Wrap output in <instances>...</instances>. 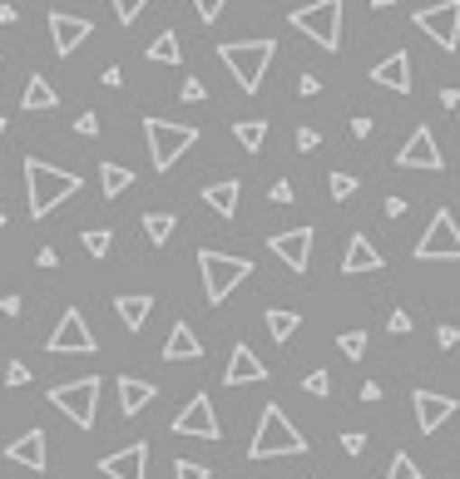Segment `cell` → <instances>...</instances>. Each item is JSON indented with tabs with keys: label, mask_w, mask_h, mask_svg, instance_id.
Returning a JSON list of instances; mask_svg holds the SVG:
<instances>
[{
	"label": "cell",
	"mask_w": 460,
	"mask_h": 479,
	"mask_svg": "<svg viewBox=\"0 0 460 479\" xmlns=\"http://www.w3.org/2000/svg\"><path fill=\"white\" fill-rule=\"evenodd\" d=\"M174 479H213V470L198 460H174Z\"/></svg>",
	"instance_id": "d590c367"
},
{
	"label": "cell",
	"mask_w": 460,
	"mask_h": 479,
	"mask_svg": "<svg viewBox=\"0 0 460 479\" xmlns=\"http://www.w3.org/2000/svg\"><path fill=\"white\" fill-rule=\"evenodd\" d=\"M144 55H149L154 65H179V60H183V50H179V35H174V30H164V35L154 40V45L144 50Z\"/></svg>",
	"instance_id": "83f0119b"
},
{
	"label": "cell",
	"mask_w": 460,
	"mask_h": 479,
	"mask_svg": "<svg viewBox=\"0 0 460 479\" xmlns=\"http://www.w3.org/2000/svg\"><path fill=\"white\" fill-rule=\"evenodd\" d=\"M144 139H149V159L154 169H174L188 149L198 143V129L193 124H174V119H144Z\"/></svg>",
	"instance_id": "5b68a950"
},
{
	"label": "cell",
	"mask_w": 460,
	"mask_h": 479,
	"mask_svg": "<svg viewBox=\"0 0 460 479\" xmlns=\"http://www.w3.org/2000/svg\"><path fill=\"white\" fill-rule=\"evenodd\" d=\"M386 479H426V474H421V465H416L406 450H396V460L386 465Z\"/></svg>",
	"instance_id": "1f68e13d"
},
{
	"label": "cell",
	"mask_w": 460,
	"mask_h": 479,
	"mask_svg": "<svg viewBox=\"0 0 460 479\" xmlns=\"http://www.w3.org/2000/svg\"><path fill=\"white\" fill-rule=\"evenodd\" d=\"M312 237H317L312 227H292V233H277L268 247H273L292 272H307V267H312Z\"/></svg>",
	"instance_id": "2e32d148"
},
{
	"label": "cell",
	"mask_w": 460,
	"mask_h": 479,
	"mask_svg": "<svg viewBox=\"0 0 460 479\" xmlns=\"http://www.w3.org/2000/svg\"><path fill=\"white\" fill-rule=\"evenodd\" d=\"M109 5H114V15H119V25H134V20L149 10V0H109Z\"/></svg>",
	"instance_id": "e575fe53"
},
{
	"label": "cell",
	"mask_w": 460,
	"mask_h": 479,
	"mask_svg": "<svg viewBox=\"0 0 460 479\" xmlns=\"http://www.w3.org/2000/svg\"><path fill=\"white\" fill-rule=\"evenodd\" d=\"M411 405H416V425H421V435H436L460 410L455 395H436V391H411Z\"/></svg>",
	"instance_id": "9a60e30c"
},
{
	"label": "cell",
	"mask_w": 460,
	"mask_h": 479,
	"mask_svg": "<svg viewBox=\"0 0 460 479\" xmlns=\"http://www.w3.org/2000/svg\"><path fill=\"white\" fill-rule=\"evenodd\" d=\"M94 35V25L85 15H65V10H50V40H55V55L70 60L80 45Z\"/></svg>",
	"instance_id": "5bb4252c"
},
{
	"label": "cell",
	"mask_w": 460,
	"mask_h": 479,
	"mask_svg": "<svg viewBox=\"0 0 460 479\" xmlns=\"http://www.w3.org/2000/svg\"><path fill=\"white\" fill-rule=\"evenodd\" d=\"M174 227H179V213H144V237H149L154 247H164L174 237Z\"/></svg>",
	"instance_id": "484cf974"
},
{
	"label": "cell",
	"mask_w": 460,
	"mask_h": 479,
	"mask_svg": "<svg viewBox=\"0 0 460 479\" xmlns=\"http://www.w3.org/2000/svg\"><path fill=\"white\" fill-rule=\"evenodd\" d=\"M104 85L119 89V85H124V69H119V65H109V69H104Z\"/></svg>",
	"instance_id": "f907efd6"
},
{
	"label": "cell",
	"mask_w": 460,
	"mask_h": 479,
	"mask_svg": "<svg viewBox=\"0 0 460 479\" xmlns=\"http://www.w3.org/2000/svg\"><path fill=\"white\" fill-rule=\"evenodd\" d=\"M80 243H85V253H89V257H109V247H114V233H109V227H89V233L80 237Z\"/></svg>",
	"instance_id": "4dcf8cb0"
},
{
	"label": "cell",
	"mask_w": 460,
	"mask_h": 479,
	"mask_svg": "<svg viewBox=\"0 0 460 479\" xmlns=\"http://www.w3.org/2000/svg\"><path fill=\"white\" fill-rule=\"evenodd\" d=\"M50 405L65 410L80 430H94V415H99V376H80V381H65L50 391Z\"/></svg>",
	"instance_id": "52a82bcc"
},
{
	"label": "cell",
	"mask_w": 460,
	"mask_h": 479,
	"mask_svg": "<svg viewBox=\"0 0 460 479\" xmlns=\"http://www.w3.org/2000/svg\"><path fill=\"white\" fill-rule=\"evenodd\" d=\"M342 450H347V455H361V450H367V435H361V430H347V435H342Z\"/></svg>",
	"instance_id": "ee69618b"
},
{
	"label": "cell",
	"mask_w": 460,
	"mask_h": 479,
	"mask_svg": "<svg viewBox=\"0 0 460 479\" xmlns=\"http://www.w3.org/2000/svg\"><path fill=\"white\" fill-rule=\"evenodd\" d=\"M15 20H20V10L5 0V5H0V25H15Z\"/></svg>",
	"instance_id": "11a10c76"
},
{
	"label": "cell",
	"mask_w": 460,
	"mask_h": 479,
	"mask_svg": "<svg viewBox=\"0 0 460 479\" xmlns=\"http://www.w3.org/2000/svg\"><path fill=\"white\" fill-rule=\"evenodd\" d=\"M277 455H307V435L287 420L282 405H263V420H258V430H253L248 460H277Z\"/></svg>",
	"instance_id": "3957f363"
},
{
	"label": "cell",
	"mask_w": 460,
	"mask_h": 479,
	"mask_svg": "<svg viewBox=\"0 0 460 479\" xmlns=\"http://www.w3.org/2000/svg\"><path fill=\"white\" fill-rule=\"evenodd\" d=\"M223 5H228V0H193L198 20H208V25H213V20H218V15H223Z\"/></svg>",
	"instance_id": "74e56055"
},
{
	"label": "cell",
	"mask_w": 460,
	"mask_h": 479,
	"mask_svg": "<svg viewBox=\"0 0 460 479\" xmlns=\"http://www.w3.org/2000/svg\"><path fill=\"white\" fill-rule=\"evenodd\" d=\"M361 401H367V405H376V401H381V385H376V381H367V385H361Z\"/></svg>",
	"instance_id": "db71d44e"
},
{
	"label": "cell",
	"mask_w": 460,
	"mask_h": 479,
	"mask_svg": "<svg viewBox=\"0 0 460 479\" xmlns=\"http://www.w3.org/2000/svg\"><path fill=\"white\" fill-rule=\"evenodd\" d=\"M60 95H55V85H50L45 75H30L25 79V95H20V109H30V114H45V109H55Z\"/></svg>",
	"instance_id": "d4e9b609"
},
{
	"label": "cell",
	"mask_w": 460,
	"mask_h": 479,
	"mask_svg": "<svg viewBox=\"0 0 460 479\" xmlns=\"http://www.w3.org/2000/svg\"><path fill=\"white\" fill-rule=\"evenodd\" d=\"M416 257L421 263H460V227H455L451 207H436L431 213V227L416 243Z\"/></svg>",
	"instance_id": "ba28073f"
},
{
	"label": "cell",
	"mask_w": 460,
	"mask_h": 479,
	"mask_svg": "<svg viewBox=\"0 0 460 479\" xmlns=\"http://www.w3.org/2000/svg\"><path fill=\"white\" fill-rule=\"evenodd\" d=\"M0 227H5V213H0Z\"/></svg>",
	"instance_id": "6f0895ef"
},
{
	"label": "cell",
	"mask_w": 460,
	"mask_h": 479,
	"mask_svg": "<svg viewBox=\"0 0 460 479\" xmlns=\"http://www.w3.org/2000/svg\"><path fill=\"white\" fill-rule=\"evenodd\" d=\"M381 207H386V217H401L406 213V198H386Z\"/></svg>",
	"instance_id": "816d5d0a"
},
{
	"label": "cell",
	"mask_w": 460,
	"mask_h": 479,
	"mask_svg": "<svg viewBox=\"0 0 460 479\" xmlns=\"http://www.w3.org/2000/svg\"><path fill=\"white\" fill-rule=\"evenodd\" d=\"M5 385H10V391H15V385H30V366H25V361H10V366H5Z\"/></svg>",
	"instance_id": "f35d334b"
},
{
	"label": "cell",
	"mask_w": 460,
	"mask_h": 479,
	"mask_svg": "<svg viewBox=\"0 0 460 479\" xmlns=\"http://www.w3.org/2000/svg\"><path fill=\"white\" fill-rule=\"evenodd\" d=\"M75 134H89V139H94V134H99V114H94V109H85V114L75 119Z\"/></svg>",
	"instance_id": "b9f144b4"
},
{
	"label": "cell",
	"mask_w": 460,
	"mask_h": 479,
	"mask_svg": "<svg viewBox=\"0 0 460 479\" xmlns=\"http://www.w3.org/2000/svg\"><path fill=\"white\" fill-rule=\"evenodd\" d=\"M396 169H426V173H441L446 159H441V143H436L431 124H416L411 139L401 143V153H396Z\"/></svg>",
	"instance_id": "8fae6325"
},
{
	"label": "cell",
	"mask_w": 460,
	"mask_h": 479,
	"mask_svg": "<svg viewBox=\"0 0 460 479\" xmlns=\"http://www.w3.org/2000/svg\"><path fill=\"white\" fill-rule=\"evenodd\" d=\"M327 189H332V198H337V203H347V198L361 189V179H357V173H332Z\"/></svg>",
	"instance_id": "d6a6232c"
},
{
	"label": "cell",
	"mask_w": 460,
	"mask_h": 479,
	"mask_svg": "<svg viewBox=\"0 0 460 479\" xmlns=\"http://www.w3.org/2000/svg\"><path fill=\"white\" fill-rule=\"evenodd\" d=\"M317 143H322V134L312 129V124H302V129H297V149H302V153H312Z\"/></svg>",
	"instance_id": "60d3db41"
},
{
	"label": "cell",
	"mask_w": 460,
	"mask_h": 479,
	"mask_svg": "<svg viewBox=\"0 0 460 479\" xmlns=\"http://www.w3.org/2000/svg\"><path fill=\"white\" fill-rule=\"evenodd\" d=\"M233 134H238V143H243L248 153H258L263 139H268V124L263 119H243V124H233Z\"/></svg>",
	"instance_id": "f546056e"
},
{
	"label": "cell",
	"mask_w": 460,
	"mask_h": 479,
	"mask_svg": "<svg viewBox=\"0 0 460 479\" xmlns=\"http://www.w3.org/2000/svg\"><path fill=\"white\" fill-rule=\"evenodd\" d=\"M114 311H119V321L129 331H144V321H149V311H154V297L149 291H124V297H114Z\"/></svg>",
	"instance_id": "603a6c76"
},
{
	"label": "cell",
	"mask_w": 460,
	"mask_h": 479,
	"mask_svg": "<svg viewBox=\"0 0 460 479\" xmlns=\"http://www.w3.org/2000/svg\"><path fill=\"white\" fill-rule=\"evenodd\" d=\"M342 10H347V0H312V5L292 10V30H302L307 40H317L322 50H332L337 55L342 45Z\"/></svg>",
	"instance_id": "8992f818"
},
{
	"label": "cell",
	"mask_w": 460,
	"mask_h": 479,
	"mask_svg": "<svg viewBox=\"0 0 460 479\" xmlns=\"http://www.w3.org/2000/svg\"><path fill=\"white\" fill-rule=\"evenodd\" d=\"M297 95H302V99H317V95H322V79H317V75H302V79H297Z\"/></svg>",
	"instance_id": "f6af8a7d"
},
{
	"label": "cell",
	"mask_w": 460,
	"mask_h": 479,
	"mask_svg": "<svg viewBox=\"0 0 460 479\" xmlns=\"http://www.w3.org/2000/svg\"><path fill=\"white\" fill-rule=\"evenodd\" d=\"M337 346H342V356L361 361V356H367V331H342V336H337Z\"/></svg>",
	"instance_id": "836d02e7"
},
{
	"label": "cell",
	"mask_w": 460,
	"mask_h": 479,
	"mask_svg": "<svg viewBox=\"0 0 460 479\" xmlns=\"http://www.w3.org/2000/svg\"><path fill=\"white\" fill-rule=\"evenodd\" d=\"M94 346H99V341H94V331L85 327L80 307H70L65 317H60V327L50 331V341H45V351H50V356H89Z\"/></svg>",
	"instance_id": "30bf717a"
},
{
	"label": "cell",
	"mask_w": 460,
	"mask_h": 479,
	"mask_svg": "<svg viewBox=\"0 0 460 479\" xmlns=\"http://www.w3.org/2000/svg\"><path fill=\"white\" fill-rule=\"evenodd\" d=\"M203 356V341L193 336V327L188 321H174L169 341H164V361H198Z\"/></svg>",
	"instance_id": "44dd1931"
},
{
	"label": "cell",
	"mask_w": 460,
	"mask_h": 479,
	"mask_svg": "<svg viewBox=\"0 0 460 479\" xmlns=\"http://www.w3.org/2000/svg\"><path fill=\"white\" fill-rule=\"evenodd\" d=\"M386 327H391L396 336H406V331H411V311H406V307H396V311H391V321H386Z\"/></svg>",
	"instance_id": "7bdbcfd3"
},
{
	"label": "cell",
	"mask_w": 460,
	"mask_h": 479,
	"mask_svg": "<svg viewBox=\"0 0 460 479\" xmlns=\"http://www.w3.org/2000/svg\"><path fill=\"white\" fill-rule=\"evenodd\" d=\"M297 327H302V317H297V311H282V307H273V311H268V336H273L277 346H282V341H292V331H297Z\"/></svg>",
	"instance_id": "f1b7e54d"
},
{
	"label": "cell",
	"mask_w": 460,
	"mask_h": 479,
	"mask_svg": "<svg viewBox=\"0 0 460 479\" xmlns=\"http://www.w3.org/2000/svg\"><path fill=\"white\" fill-rule=\"evenodd\" d=\"M302 391L307 395H332V376L327 371H307V376H302Z\"/></svg>",
	"instance_id": "8d00e7d4"
},
{
	"label": "cell",
	"mask_w": 460,
	"mask_h": 479,
	"mask_svg": "<svg viewBox=\"0 0 460 479\" xmlns=\"http://www.w3.org/2000/svg\"><path fill=\"white\" fill-rule=\"evenodd\" d=\"M159 395V385L154 381H134V376H119V410L124 415H139L149 410V401Z\"/></svg>",
	"instance_id": "cb8c5ba5"
},
{
	"label": "cell",
	"mask_w": 460,
	"mask_h": 479,
	"mask_svg": "<svg viewBox=\"0 0 460 479\" xmlns=\"http://www.w3.org/2000/svg\"><path fill=\"white\" fill-rule=\"evenodd\" d=\"M0 311H5V317H20V297H15V291H10V297H0Z\"/></svg>",
	"instance_id": "f5cc1de1"
},
{
	"label": "cell",
	"mask_w": 460,
	"mask_h": 479,
	"mask_svg": "<svg viewBox=\"0 0 460 479\" xmlns=\"http://www.w3.org/2000/svg\"><path fill=\"white\" fill-rule=\"evenodd\" d=\"M99 474H104V479H149V445L134 440V445H124V450L104 455V460H99Z\"/></svg>",
	"instance_id": "4fadbf2b"
},
{
	"label": "cell",
	"mask_w": 460,
	"mask_h": 479,
	"mask_svg": "<svg viewBox=\"0 0 460 479\" xmlns=\"http://www.w3.org/2000/svg\"><path fill=\"white\" fill-rule=\"evenodd\" d=\"M129 183H134V173L124 169V163H99V189H104V198H119Z\"/></svg>",
	"instance_id": "4316f807"
},
{
	"label": "cell",
	"mask_w": 460,
	"mask_h": 479,
	"mask_svg": "<svg viewBox=\"0 0 460 479\" xmlns=\"http://www.w3.org/2000/svg\"><path fill=\"white\" fill-rule=\"evenodd\" d=\"M174 435H193V440H223V425L208 395H193L179 415H174Z\"/></svg>",
	"instance_id": "7c38bea8"
},
{
	"label": "cell",
	"mask_w": 460,
	"mask_h": 479,
	"mask_svg": "<svg viewBox=\"0 0 460 479\" xmlns=\"http://www.w3.org/2000/svg\"><path fill=\"white\" fill-rule=\"evenodd\" d=\"M381 267H386V257L371 247V237L367 233H352L347 237V253H342V272L361 277V272H381Z\"/></svg>",
	"instance_id": "ac0fdd59"
},
{
	"label": "cell",
	"mask_w": 460,
	"mask_h": 479,
	"mask_svg": "<svg viewBox=\"0 0 460 479\" xmlns=\"http://www.w3.org/2000/svg\"><path fill=\"white\" fill-rule=\"evenodd\" d=\"M292 198H297V193H292V183L277 179V183H273V203H292Z\"/></svg>",
	"instance_id": "7dc6e473"
},
{
	"label": "cell",
	"mask_w": 460,
	"mask_h": 479,
	"mask_svg": "<svg viewBox=\"0 0 460 479\" xmlns=\"http://www.w3.org/2000/svg\"><path fill=\"white\" fill-rule=\"evenodd\" d=\"M80 189H85L80 173L55 169V163H45V159H25V207H30V217H50L65 198H75Z\"/></svg>",
	"instance_id": "6da1fadb"
},
{
	"label": "cell",
	"mask_w": 460,
	"mask_h": 479,
	"mask_svg": "<svg viewBox=\"0 0 460 479\" xmlns=\"http://www.w3.org/2000/svg\"><path fill=\"white\" fill-rule=\"evenodd\" d=\"M35 263H40V267H60V253H55V247H40Z\"/></svg>",
	"instance_id": "681fc988"
},
{
	"label": "cell",
	"mask_w": 460,
	"mask_h": 479,
	"mask_svg": "<svg viewBox=\"0 0 460 479\" xmlns=\"http://www.w3.org/2000/svg\"><path fill=\"white\" fill-rule=\"evenodd\" d=\"M411 20H416V30H421V35H431L436 45L446 50V55H455V45H460V0H441V5H421Z\"/></svg>",
	"instance_id": "9c48e42d"
},
{
	"label": "cell",
	"mask_w": 460,
	"mask_h": 479,
	"mask_svg": "<svg viewBox=\"0 0 460 479\" xmlns=\"http://www.w3.org/2000/svg\"><path fill=\"white\" fill-rule=\"evenodd\" d=\"M179 99H183V104H203V99H208V89H203V79H183V89H179Z\"/></svg>",
	"instance_id": "ab89813d"
},
{
	"label": "cell",
	"mask_w": 460,
	"mask_h": 479,
	"mask_svg": "<svg viewBox=\"0 0 460 479\" xmlns=\"http://www.w3.org/2000/svg\"><path fill=\"white\" fill-rule=\"evenodd\" d=\"M223 381H228V385H258V381H268V366L258 361V351L248 346V341H238V346H233Z\"/></svg>",
	"instance_id": "d6986e66"
},
{
	"label": "cell",
	"mask_w": 460,
	"mask_h": 479,
	"mask_svg": "<svg viewBox=\"0 0 460 479\" xmlns=\"http://www.w3.org/2000/svg\"><path fill=\"white\" fill-rule=\"evenodd\" d=\"M371 5H376V10H386V5H396V0H371Z\"/></svg>",
	"instance_id": "9f6ffc18"
},
{
	"label": "cell",
	"mask_w": 460,
	"mask_h": 479,
	"mask_svg": "<svg viewBox=\"0 0 460 479\" xmlns=\"http://www.w3.org/2000/svg\"><path fill=\"white\" fill-rule=\"evenodd\" d=\"M371 114H357V119H352V139H371Z\"/></svg>",
	"instance_id": "bcb514c9"
},
{
	"label": "cell",
	"mask_w": 460,
	"mask_h": 479,
	"mask_svg": "<svg viewBox=\"0 0 460 479\" xmlns=\"http://www.w3.org/2000/svg\"><path fill=\"white\" fill-rule=\"evenodd\" d=\"M5 460L10 465H25V470H45L50 465V455H45V430H25V435H15V440L5 445Z\"/></svg>",
	"instance_id": "ffe728a7"
},
{
	"label": "cell",
	"mask_w": 460,
	"mask_h": 479,
	"mask_svg": "<svg viewBox=\"0 0 460 479\" xmlns=\"http://www.w3.org/2000/svg\"><path fill=\"white\" fill-rule=\"evenodd\" d=\"M371 85H386L391 95H411V55H406V50H391L386 60H376Z\"/></svg>",
	"instance_id": "e0dca14e"
},
{
	"label": "cell",
	"mask_w": 460,
	"mask_h": 479,
	"mask_svg": "<svg viewBox=\"0 0 460 479\" xmlns=\"http://www.w3.org/2000/svg\"><path fill=\"white\" fill-rule=\"evenodd\" d=\"M198 272H203L208 307H223V301L233 297V287L253 277V257H233V253H213V247H203V253H198Z\"/></svg>",
	"instance_id": "277c9868"
},
{
	"label": "cell",
	"mask_w": 460,
	"mask_h": 479,
	"mask_svg": "<svg viewBox=\"0 0 460 479\" xmlns=\"http://www.w3.org/2000/svg\"><path fill=\"white\" fill-rule=\"evenodd\" d=\"M0 134H5V119H0Z\"/></svg>",
	"instance_id": "680465c9"
},
{
	"label": "cell",
	"mask_w": 460,
	"mask_h": 479,
	"mask_svg": "<svg viewBox=\"0 0 460 479\" xmlns=\"http://www.w3.org/2000/svg\"><path fill=\"white\" fill-rule=\"evenodd\" d=\"M273 55H277V40H228V45H218V60L228 65V75L238 79L243 95H258V89H263Z\"/></svg>",
	"instance_id": "7a4b0ae2"
},
{
	"label": "cell",
	"mask_w": 460,
	"mask_h": 479,
	"mask_svg": "<svg viewBox=\"0 0 460 479\" xmlns=\"http://www.w3.org/2000/svg\"><path fill=\"white\" fill-rule=\"evenodd\" d=\"M238 198H243V183H238V179H218V183H203V203L213 207L218 217H233V213H238Z\"/></svg>",
	"instance_id": "7402d4cb"
},
{
	"label": "cell",
	"mask_w": 460,
	"mask_h": 479,
	"mask_svg": "<svg viewBox=\"0 0 460 479\" xmlns=\"http://www.w3.org/2000/svg\"><path fill=\"white\" fill-rule=\"evenodd\" d=\"M436 341H441V346H446V351H451V346H455V341H460V327H441V331H436Z\"/></svg>",
	"instance_id": "c3c4849f"
}]
</instances>
